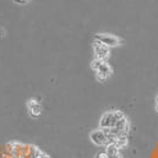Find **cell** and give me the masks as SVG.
Segmentation results:
<instances>
[{
	"instance_id": "6da1fadb",
	"label": "cell",
	"mask_w": 158,
	"mask_h": 158,
	"mask_svg": "<svg viewBox=\"0 0 158 158\" xmlns=\"http://www.w3.org/2000/svg\"><path fill=\"white\" fill-rule=\"evenodd\" d=\"M124 116V113L121 111H110L102 116L100 118V129H112L117 124V121H121Z\"/></svg>"
},
{
	"instance_id": "7a4b0ae2",
	"label": "cell",
	"mask_w": 158,
	"mask_h": 158,
	"mask_svg": "<svg viewBox=\"0 0 158 158\" xmlns=\"http://www.w3.org/2000/svg\"><path fill=\"white\" fill-rule=\"evenodd\" d=\"M93 51L96 54V59H99V60L105 61L110 57V47L103 45L97 40L93 43Z\"/></svg>"
},
{
	"instance_id": "3957f363",
	"label": "cell",
	"mask_w": 158,
	"mask_h": 158,
	"mask_svg": "<svg viewBox=\"0 0 158 158\" xmlns=\"http://www.w3.org/2000/svg\"><path fill=\"white\" fill-rule=\"evenodd\" d=\"M96 40L102 43L103 45L107 46V47H112V46H117L121 44V39L118 37H114L112 34H97L96 36Z\"/></svg>"
},
{
	"instance_id": "277c9868",
	"label": "cell",
	"mask_w": 158,
	"mask_h": 158,
	"mask_svg": "<svg viewBox=\"0 0 158 158\" xmlns=\"http://www.w3.org/2000/svg\"><path fill=\"white\" fill-rule=\"evenodd\" d=\"M90 138L92 143H94L96 145H106L107 143V136L103 129L93 130L90 133Z\"/></svg>"
},
{
	"instance_id": "5b68a950",
	"label": "cell",
	"mask_w": 158,
	"mask_h": 158,
	"mask_svg": "<svg viewBox=\"0 0 158 158\" xmlns=\"http://www.w3.org/2000/svg\"><path fill=\"white\" fill-rule=\"evenodd\" d=\"M111 73H112V68H111V66H110L106 61H103V63L100 64V66H99L97 70L98 80L105 82V80L109 79V77L111 75Z\"/></svg>"
},
{
	"instance_id": "8992f818",
	"label": "cell",
	"mask_w": 158,
	"mask_h": 158,
	"mask_svg": "<svg viewBox=\"0 0 158 158\" xmlns=\"http://www.w3.org/2000/svg\"><path fill=\"white\" fill-rule=\"evenodd\" d=\"M27 105L30 107L31 116H32V117H38V116H40V113H41V107H40L39 103H38L36 99H31L30 102L27 103Z\"/></svg>"
},
{
	"instance_id": "52a82bcc",
	"label": "cell",
	"mask_w": 158,
	"mask_h": 158,
	"mask_svg": "<svg viewBox=\"0 0 158 158\" xmlns=\"http://www.w3.org/2000/svg\"><path fill=\"white\" fill-rule=\"evenodd\" d=\"M111 145H113L117 150H121L128 145V137L126 136H118L114 138V141Z\"/></svg>"
},
{
	"instance_id": "ba28073f",
	"label": "cell",
	"mask_w": 158,
	"mask_h": 158,
	"mask_svg": "<svg viewBox=\"0 0 158 158\" xmlns=\"http://www.w3.org/2000/svg\"><path fill=\"white\" fill-rule=\"evenodd\" d=\"M106 155L109 158H121L119 150H117L113 145H106Z\"/></svg>"
},
{
	"instance_id": "9c48e42d",
	"label": "cell",
	"mask_w": 158,
	"mask_h": 158,
	"mask_svg": "<svg viewBox=\"0 0 158 158\" xmlns=\"http://www.w3.org/2000/svg\"><path fill=\"white\" fill-rule=\"evenodd\" d=\"M96 158H109L107 157V155H106V152H99Z\"/></svg>"
},
{
	"instance_id": "30bf717a",
	"label": "cell",
	"mask_w": 158,
	"mask_h": 158,
	"mask_svg": "<svg viewBox=\"0 0 158 158\" xmlns=\"http://www.w3.org/2000/svg\"><path fill=\"white\" fill-rule=\"evenodd\" d=\"M156 100H157V103H156V104L158 105V96H157V98H156Z\"/></svg>"
},
{
	"instance_id": "8fae6325",
	"label": "cell",
	"mask_w": 158,
	"mask_h": 158,
	"mask_svg": "<svg viewBox=\"0 0 158 158\" xmlns=\"http://www.w3.org/2000/svg\"><path fill=\"white\" fill-rule=\"evenodd\" d=\"M156 110L158 111V105H157V104H156Z\"/></svg>"
}]
</instances>
